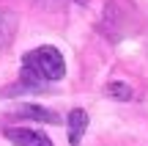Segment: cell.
I'll list each match as a JSON object with an SVG mask.
<instances>
[{
  "label": "cell",
  "instance_id": "cell-5",
  "mask_svg": "<svg viewBox=\"0 0 148 146\" xmlns=\"http://www.w3.org/2000/svg\"><path fill=\"white\" fill-rule=\"evenodd\" d=\"M11 116H16V119H33V121H47V124H58L60 121V116H55V110L41 108V105H19Z\"/></svg>",
  "mask_w": 148,
  "mask_h": 146
},
{
  "label": "cell",
  "instance_id": "cell-1",
  "mask_svg": "<svg viewBox=\"0 0 148 146\" xmlns=\"http://www.w3.org/2000/svg\"><path fill=\"white\" fill-rule=\"evenodd\" d=\"M22 72L30 77H36L38 83H58L60 77L66 75V61H63V53L58 47H36L30 53L22 55Z\"/></svg>",
  "mask_w": 148,
  "mask_h": 146
},
{
  "label": "cell",
  "instance_id": "cell-4",
  "mask_svg": "<svg viewBox=\"0 0 148 146\" xmlns=\"http://www.w3.org/2000/svg\"><path fill=\"white\" fill-rule=\"evenodd\" d=\"M66 124H69V143L79 146L85 130H88V113H85L82 108H74V110H69V116H66Z\"/></svg>",
  "mask_w": 148,
  "mask_h": 146
},
{
  "label": "cell",
  "instance_id": "cell-3",
  "mask_svg": "<svg viewBox=\"0 0 148 146\" xmlns=\"http://www.w3.org/2000/svg\"><path fill=\"white\" fill-rule=\"evenodd\" d=\"M16 30H19V17L11 8H0V53L8 50V44L14 42Z\"/></svg>",
  "mask_w": 148,
  "mask_h": 146
},
{
  "label": "cell",
  "instance_id": "cell-2",
  "mask_svg": "<svg viewBox=\"0 0 148 146\" xmlns=\"http://www.w3.org/2000/svg\"><path fill=\"white\" fill-rule=\"evenodd\" d=\"M5 138L14 146H52V141L47 135H41L36 130H25V127H8L5 130Z\"/></svg>",
  "mask_w": 148,
  "mask_h": 146
},
{
  "label": "cell",
  "instance_id": "cell-6",
  "mask_svg": "<svg viewBox=\"0 0 148 146\" xmlns=\"http://www.w3.org/2000/svg\"><path fill=\"white\" fill-rule=\"evenodd\" d=\"M104 97L110 99H121V102H129V99H134V88L129 86V83H107L104 86Z\"/></svg>",
  "mask_w": 148,
  "mask_h": 146
}]
</instances>
